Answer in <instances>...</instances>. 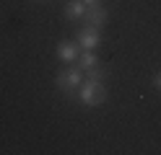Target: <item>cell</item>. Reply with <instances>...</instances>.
Returning a JSON list of instances; mask_svg holds the SVG:
<instances>
[{
	"mask_svg": "<svg viewBox=\"0 0 161 155\" xmlns=\"http://www.w3.org/2000/svg\"><path fill=\"white\" fill-rule=\"evenodd\" d=\"M107 21H109V13H107L102 5H96V8H86V13H83V23H86V26H91V28H102Z\"/></svg>",
	"mask_w": 161,
	"mask_h": 155,
	"instance_id": "277c9868",
	"label": "cell"
},
{
	"mask_svg": "<svg viewBox=\"0 0 161 155\" xmlns=\"http://www.w3.org/2000/svg\"><path fill=\"white\" fill-rule=\"evenodd\" d=\"M78 54H80L78 41H60L57 44V57L63 62H68V65H73V62L78 59Z\"/></svg>",
	"mask_w": 161,
	"mask_h": 155,
	"instance_id": "5b68a950",
	"label": "cell"
},
{
	"mask_svg": "<svg viewBox=\"0 0 161 155\" xmlns=\"http://www.w3.org/2000/svg\"><path fill=\"white\" fill-rule=\"evenodd\" d=\"M83 13H86V5L80 3V0H70V3L65 5V18H68V21L83 18Z\"/></svg>",
	"mask_w": 161,
	"mask_h": 155,
	"instance_id": "8992f818",
	"label": "cell"
},
{
	"mask_svg": "<svg viewBox=\"0 0 161 155\" xmlns=\"http://www.w3.org/2000/svg\"><path fill=\"white\" fill-rule=\"evenodd\" d=\"M78 101L83 106H99V103L107 101V88H104V80H83L78 88Z\"/></svg>",
	"mask_w": 161,
	"mask_h": 155,
	"instance_id": "6da1fadb",
	"label": "cell"
},
{
	"mask_svg": "<svg viewBox=\"0 0 161 155\" xmlns=\"http://www.w3.org/2000/svg\"><path fill=\"white\" fill-rule=\"evenodd\" d=\"M86 78H88V80H104V78H107V70L91 67V70H86Z\"/></svg>",
	"mask_w": 161,
	"mask_h": 155,
	"instance_id": "ba28073f",
	"label": "cell"
},
{
	"mask_svg": "<svg viewBox=\"0 0 161 155\" xmlns=\"http://www.w3.org/2000/svg\"><path fill=\"white\" fill-rule=\"evenodd\" d=\"M153 88L161 90V72H156V75H153Z\"/></svg>",
	"mask_w": 161,
	"mask_h": 155,
	"instance_id": "30bf717a",
	"label": "cell"
},
{
	"mask_svg": "<svg viewBox=\"0 0 161 155\" xmlns=\"http://www.w3.org/2000/svg\"><path fill=\"white\" fill-rule=\"evenodd\" d=\"M96 65H99V59H96L94 52H83V54H78V67L80 70H91Z\"/></svg>",
	"mask_w": 161,
	"mask_h": 155,
	"instance_id": "52a82bcc",
	"label": "cell"
},
{
	"mask_svg": "<svg viewBox=\"0 0 161 155\" xmlns=\"http://www.w3.org/2000/svg\"><path fill=\"white\" fill-rule=\"evenodd\" d=\"M86 8H96V5H102V0H80Z\"/></svg>",
	"mask_w": 161,
	"mask_h": 155,
	"instance_id": "9c48e42d",
	"label": "cell"
},
{
	"mask_svg": "<svg viewBox=\"0 0 161 155\" xmlns=\"http://www.w3.org/2000/svg\"><path fill=\"white\" fill-rule=\"evenodd\" d=\"M57 88L65 93V96H73L75 93V88H80V83H83V70L80 67H68V70H63L57 75Z\"/></svg>",
	"mask_w": 161,
	"mask_h": 155,
	"instance_id": "7a4b0ae2",
	"label": "cell"
},
{
	"mask_svg": "<svg viewBox=\"0 0 161 155\" xmlns=\"http://www.w3.org/2000/svg\"><path fill=\"white\" fill-rule=\"evenodd\" d=\"M99 28H91V26H86V28H80L78 31V36H75V41H78V47L80 49H86V52H94L96 47H99Z\"/></svg>",
	"mask_w": 161,
	"mask_h": 155,
	"instance_id": "3957f363",
	"label": "cell"
}]
</instances>
